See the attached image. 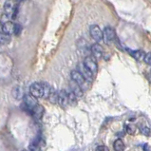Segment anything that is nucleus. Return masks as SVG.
Listing matches in <instances>:
<instances>
[{"mask_svg": "<svg viewBox=\"0 0 151 151\" xmlns=\"http://www.w3.org/2000/svg\"><path fill=\"white\" fill-rule=\"evenodd\" d=\"M4 11H5V14L9 16V18L14 20L17 16V14H18V6L15 5L12 0H9L4 5Z\"/></svg>", "mask_w": 151, "mask_h": 151, "instance_id": "f257e3e1", "label": "nucleus"}, {"mask_svg": "<svg viewBox=\"0 0 151 151\" xmlns=\"http://www.w3.org/2000/svg\"><path fill=\"white\" fill-rule=\"evenodd\" d=\"M36 99L37 98H35L33 95H32V94H27V95H25L23 98V105L21 106L22 109L26 111H29V113H31L32 109L37 105Z\"/></svg>", "mask_w": 151, "mask_h": 151, "instance_id": "f03ea898", "label": "nucleus"}, {"mask_svg": "<svg viewBox=\"0 0 151 151\" xmlns=\"http://www.w3.org/2000/svg\"><path fill=\"white\" fill-rule=\"evenodd\" d=\"M70 77H71V80L75 81L77 84H79L82 88H86L87 87V83H88V80L85 78V77L82 75V73L78 70H72L70 73Z\"/></svg>", "mask_w": 151, "mask_h": 151, "instance_id": "7ed1b4c3", "label": "nucleus"}, {"mask_svg": "<svg viewBox=\"0 0 151 151\" xmlns=\"http://www.w3.org/2000/svg\"><path fill=\"white\" fill-rule=\"evenodd\" d=\"M77 70L80 71L82 73V75H83L88 82H91L93 80V74H94V73L90 70L84 63H79L78 64V66H77Z\"/></svg>", "mask_w": 151, "mask_h": 151, "instance_id": "20e7f679", "label": "nucleus"}, {"mask_svg": "<svg viewBox=\"0 0 151 151\" xmlns=\"http://www.w3.org/2000/svg\"><path fill=\"white\" fill-rule=\"evenodd\" d=\"M116 37V33L113 28L111 27H106L103 31V39L106 43L109 44L112 41H114Z\"/></svg>", "mask_w": 151, "mask_h": 151, "instance_id": "39448f33", "label": "nucleus"}, {"mask_svg": "<svg viewBox=\"0 0 151 151\" xmlns=\"http://www.w3.org/2000/svg\"><path fill=\"white\" fill-rule=\"evenodd\" d=\"M29 93L33 95L35 98H42L43 97V85L42 83H33L29 87Z\"/></svg>", "mask_w": 151, "mask_h": 151, "instance_id": "423d86ee", "label": "nucleus"}, {"mask_svg": "<svg viewBox=\"0 0 151 151\" xmlns=\"http://www.w3.org/2000/svg\"><path fill=\"white\" fill-rule=\"evenodd\" d=\"M89 33L94 40L99 42L103 39V32L97 25H91L89 27Z\"/></svg>", "mask_w": 151, "mask_h": 151, "instance_id": "0eeeda50", "label": "nucleus"}, {"mask_svg": "<svg viewBox=\"0 0 151 151\" xmlns=\"http://www.w3.org/2000/svg\"><path fill=\"white\" fill-rule=\"evenodd\" d=\"M96 58L93 57V56H88L86 57L84 60V64L87 66L90 70L93 73H96L98 70V66H97V62H96Z\"/></svg>", "mask_w": 151, "mask_h": 151, "instance_id": "6e6552de", "label": "nucleus"}, {"mask_svg": "<svg viewBox=\"0 0 151 151\" xmlns=\"http://www.w3.org/2000/svg\"><path fill=\"white\" fill-rule=\"evenodd\" d=\"M44 111H45L44 107H43L42 106H40V105H38V104H37V105L32 109L31 113H29V114H31V115L32 116V118H33L34 120L38 121V120H40V119L43 117Z\"/></svg>", "mask_w": 151, "mask_h": 151, "instance_id": "1a4fd4ad", "label": "nucleus"}, {"mask_svg": "<svg viewBox=\"0 0 151 151\" xmlns=\"http://www.w3.org/2000/svg\"><path fill=\"white\" fill-rule=\"evenodd\" d=\"M68 103H70V100H68V94L66 90H60V91H58V104L59 105L65 107L68 106Z\"/></svg>", "mask_w": 151, "mask_h": 151, "instance_id": "9d476101", "label": "nucleus"}, {"mask_svg": "<svg viewBox=\"0 0 151 151\" xmlns=\"http://www.w3.org/2000/svg\"><path fill=\"white\" fill-rule=\"evenodd\" d=\"M70 90L75 94V95L80 98L83 96V89H82V87L79 85V84H77L75 81H73L71 80L70 81Z\"/></svg>", "mask_w": 151, "mask_h": 151, "instance_id": "9b49d317", "label": "nucleus"}, {"mask_svg": "<svg viewBox=\"0 0 151 151\" xmlns=\"http://www.w3.org/2000/svg\"><path fill=\"white\" fill-rule=\"evenodd\" d=\"M14 26L15 24H14L11 21H8V22L2 24V29H1V32L3 33H6V34H14Z\"/></svg>", "mask_w": 151, "mask_h": 151, "instance_id": "f8f14e48", "label": "nucleus"}, {"mask_svg": "<svg viewBox=\"0 0 151 151\" xmlns=\"http://www.w3.org/2000/svg\"><path fill=\"white\" fill-rule=\"evenodd\" d=\"M103 47L100 44H94L91 46V54L93 57L96 59H99L102 57L103 55Z\"/></svg>", "mask_w": 151, "mask_h": 151, "instance_id": "ddd939ff", "label": "nucleus"}, {"mask_svg": "<svg viewBox=\"0 0 151 151\" xmlns=\"http://www.w3.org/2000/svg\"><path fill=\"white\" fill-rule=\"evenodd\" d=\"M145 54L146 53L142 50H131L130 51V55L135 60H137V61H142V60H144Z\"/></svg>", "mask_w": 151, "mask_h": 151, "instance_id": "4468645a", "label": "nucleus"}, {"mask_svg": "<svg viewBox=\"0 0 151 151\" xmlns=\"http://www.w3.org/2000/svg\"><path fill=\"white\" fill-rule=\"evenodd\" d=\"M42 85H43V91H44V93H43V98L49 99L53 88H51L50 84H48V83H42Z\"/></svg>", "mask_w": 151, "mask_h": 151, "instance_id": "2eb2a0df", "label": "nucleus"}, {"mask_svg": "<svg viewBox=\"0 0 151 151\" xmlns=\"http://www.w3.org/2000/svg\"><path fill=\"white\" fill-rule=\"evenodd\" d=\"M12 95L15 99L17 100H20V99H23L24 96H23V90L21 88L19 87H15L14 89H12Z\"/></svg>", "mask_w": 151, "mask_h": 151, "instance_id": "dca6fc26", "label": "nucleus"}, {"mask_svg": "<svg viewBox=\"0 0 151 151\" xmlns=\"http://www.w3.org/2000/svg\"><path fill=\"white\" fill-rule=\"evenodd\" d=\"M113 147H114V150L115 151H124V142L121 140V139H117V140L114 142Z\"/></svg>", "mask_w": 151, "mask_h": 151, "instance_id": "f3484780", "label": "nucleus"}, {"mask_svg": "<svg viewBox=\"0 0 151 151\" xmlns=\"http://www.w3.org/2000/svg\"><path fill=\"white\" fill-rule=\"evenodd\" d=\"M49 100L51 104H57L58 103V92L55 91L54 89H52L50 95L49 97Z\"/></svg>", "mask_w": 151, "mask_h": 151, "instance_id": "a211bd4d", "label": "nucleus"}, {"mask_svg": "<svg viewBox=\"0 0 151 151\" xmlns=\"http://www.w3.org/2000/svg\"><path fill=\"white\" fill-rule=\"evenodd\" d=\"M124 129H126L127 133H128V134H130V135H133L136 132V127L134 126V124H126Z\"/></svg>", "mask_w": 151, "mask_h": 151, "instance_id": "6ab92c4d", "label": "nucleus"}, {"mask_svg": "<svg viewBox=\"0 0 151 151\" xmlns=\"http://www.w3.org/2000/svg\"><path fill=\"white\" fill-rule=\"evenodd\" d=\"M11 41V35L10 34H6V33H1V43L4 44H8Z\"/></svg>", "mask_w": 151, "mask_h": 151, "instance_id": "aec40b11", "label": "nucleus"}, {"mask_svg": "<svg viewBox=\"0 0 151 151\" xmlns=\"http://www.w3.org/2000/svg\"><path fill=\"white\" fill-rule=\"evenodd\" d=\"M68 100H70V104H72V105H74V104H76V101H77V97L74 93H73L71 90L70 92H68Z\"/></svg>", "mask_w": 151, "mask_h": 151, "instance_id": "412c9836", "label": "nucleus"}, {"mask_svg": "<svg viewBox=\"0 0 151 151\" xmlns=\"http://www.w3.org/2000/svg\"><path fill=\"white\" fill-rule=\"evenodd\" d=\"M29 151H41V148H40V146L39 145H38L37 143H32L29 145Z\"/></svg>", "mask_w": 151, "mask_h": 151, "instance_id": "4be33fe9", "label": "nucleus"}, {"mask_svg": "<svg viewBox=\"0 0 151 151\" xmlns=\"http://www.w3.org/2000/svg\"><path fill=\"white\" fill-rule=\"evenodd\" d=\"M21 32H22V26H21L20 24H15L14 34V35H16V36H18V35H20Z\"/></svg>", "mask_w": 151, "mask_h": 151, "instance_id": "5701e85b", "label": "nucleus"}, {"mask_svg": "<svg viewBox=\"0 0 151 151\" xmlns=\"http://www.w3.org/2000/svg\"><path fill=\"white\" fill-rule=\"evenodd\" d=\"M144 61L147 65H149V66H151V52H147L145 54Z\"/></svg>", "mask_w": 151, "mask_h": 151, "instance_id": "b1692460", "label": "nucleus"}, {"mask_svg": "<svg viewBox=\"0 0 151 151\" xmlns=\"http://www.w3.org/2000/svg\"><path fill=\"white\" fill-rule=\"evenodd\" d=\"M141 132L143 133L144 135H145V136H149V135H150V129H149L148 127H142Z\"/></svg>", "mask_w": 151, "mask_h": 151, "instance_id": "393cba45", "label": "nucleus"}, {"mask_svg": "<svg viewBox=\"0 0 151 151\" xmlns=\"http://www.w3.org/2000/svg\"><path fill=\"white\" fill-rule=\"evenodd\" d=\"M143 148H144V151H151V147L149 146L148 144H145L144 146H143Z\"/></svg>", "mask_w": 151, "mask_h": 151, "instance_id": "a878e982", "label": "nucleus"}, {"mask_svg": "<svg viewBox=\"0 0 151 151\" xmlns=\"http://www.w3.org/2000/svg\"><path fill=\"white\" fill-rule=\"evenodd\" d=\"M96 151H106V148L104 145H100L96 148Z\"/></svg>", "mask_w": 151, "mask_h": 151, "instance_id": "bb28decb", "label": "nucleus"}, {"mask_svg": "<svg viewBox=\"0 0 151 151\" xmlns=\"http://www.w3.org/2000/svg\"><path fill=\"white\" fill-rule=\"evenodd\" d=\"M15 1L19 3V2H22V1H24V0H15Z\"/></svg>", "mask_w": 151, "mask_h": 151, "instance_id": "cd10ccee", "label": "nucleus"}, {"mask_svg": "<svg viewBox=\"0 0 151 151\" xmlns=\"http://www.w3.org/2000/svg\"><path fill=\"white\" fill-rule=\"evenodd\" d=\"M22 151H29V150H26V149H24V150H22Z\"/></svg>", "mask_w": 151, "mask_h": 151, "instance_id": "c85d7f7f", "label": "nucleus"}, {"mask_svg": "<svg viewBox=\"0 0 151 151\" xmlns=\"http://www.w3.org/2000/svg\"><path fill=\"white\" fill-rule=\"evenodd\" d=\"M150 74H151V70H150Z\"/></svg>", "mask_w": 151, "mask_h": 151, "instance_id": "c756f323", "label": "nucleus"}]
</instances>
